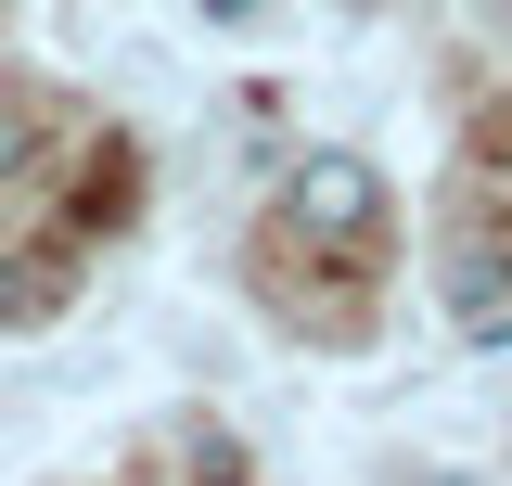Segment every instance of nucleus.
Instances as JSON below:
<instances>
[{"mask_svg":"<svg viewBox=\"0 0 512 486\" xmlns=\"http://www.w3.org/2000/svg\"><path fill=\"white\" fill-rule=\"evenodd\" d=\"M448 307H461V320H500L512 307V256L500 243H461V256H448Z\"/></svg>","mask_w":512,"mask_h":486,"instance_id":"2","label":"nucleus"},{"mask_svg":"<svg viewBox=\"0 0 512 486\" xmlns=\"http://www.w3.org/2000/svg\"><path fill=\"white\" fill-rule=\"evenodd\" d=\"M282 205H295L308 243H372L384 231V167H372V154H308Z\"/></svg>","mask_w":512,"mask_h":486,"instance_id":"1","label":"nucleus"},{"mask_svg":"<svg viewBox=\"0 0 512 486\" xmlns=\"http://www.w3.org/2000/svg\"><path fill=\"white\" fill-rule=\"evenodd\" d=\"M192 13H205V26H244V13H256V0H192Z\"/></svg>","mask_w":512,"mask_h":486,"instance_id":"3","label":"nucleus"}]
</instances>
